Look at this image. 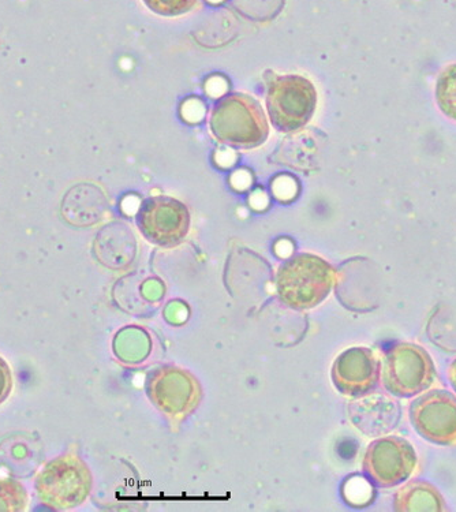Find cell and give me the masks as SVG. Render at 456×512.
<instances>
[{"label": "cell", "mask_w": 456, "mask_h": 512, "mask_svg": "<svg viewBox=\"0 0 456 512\" xmlns=\"http://www.w3.org/2000/svg\"><path fill=\"white\" fill-rule=\"evenodd\" d=\"M147 391L153 405L171 418L189 416L201 398L198 381L174 366L156 369L149 377Z\"/></svg>", "instance_id": "obj_8"}, {"label": "cell", "mask_w": 456, "mask_h": 512, "mask_svg": "<svg viewBox=\"0 0 456 512\" xmlns=\"http://www.w3.org/2000/svg\"><path fill=\"white\" fill-rule=\"evenodd\" d=\"M417 455L413 446L398 436L381 437L368 447L364 470L368 477L384 488L395 487L413 474Z\"/></svg>", "instance_id": "obj_7"}, {"label": "cell", "mask_w": 456, "mask_h": 512, "mask_svg": "<svg viewBox=\"0 0 456 512\" xmlns=\"http://www.w3.org/2000/svg\"><path fill=\"white\" fill-rule=\"evenodd\" d=\"M410 420L429 442L456 446V398L450 392L435 390L420 396L411 403Z\"/></svg>", "instance_id": "obj_9"}, {"label": "cell", "mask_w": 456, "mask_h": 512, "mask_svg": "<svg viewBox=\"0 0 456 512\" xmlns=\"http://www.w3.org/2000/svg\"><path fill=\"white\" fill-rule=\"evenodd\" d=\"M137 220L144 237L164 248L181 244L190 229L188 208L171 197L148 198L141 205Z\"/></svg>", "instance_id": "obj_6"}, {"label": "cell", "mask_w": 456, "mask_h": 512, "mask_svg": "<svg viewBox=\"0 0 456 512\" xmlns=\"http://www.w3.org/2000/svg\"><path fill=\"white\" fill-rule=\"evenodd\" d=\"M436 99L440 110L456 121V65L441 73L436 87Z\"/></svg>", "instance_id": "obj_16"}, {"label": "cell", "mask_w": 456, "mask_h": 512, "mask_svg": "<svg viewBox=\"0 0 456 512\" xmlns=\"http://www.w3.org/2000/svg\"><path fill=\"white\" fill-rule=\"evenodd\" d=\"M398 511H443L444 502L439 491L426 482H411L395 496Z\"/></svg>", "instance_id": "obj_13"}, {"label": "cell", "mask_w": 456, "mask_h": 512, "mask_svg": "<svg viewBox=\"0 0 456 512\" xmlns=\"http://www.w3.org/2000/svg\"><path fill=\"white\" fill-rule=\"evenodd\" d=\"M335 272L315 254H299L279 268L276 287L280 300L295 309H310L328 297Z\"/></svg>", "instance_id": "obj_3"}, {"label": "cell", "mask_w": 456, "mask_h": 512, "mask_svg": "<svg viewBox=\"0 0 456 512\" xmlns=\"http://www.w3.org/2000/svg\"><path fill=\"white\" fill-rule=\"evenodd\" d=\"M92 474L77 454L59 455L40 470L35 480L37 499L55 511L73 510L88 499Z\"/></svg>", "instance_id": "obj_1"}, {"label": "cell", "mask_w": 456, "mask_h": 512, "mask_svg": "<svg viewBox=\"0 0 456 512\" xmlns=\"http://www.w3.org/2000/svg\"><path fill=\"white\" fill-rule=\"evenodd\" d=\"M316 104V88L308 78L289 74L269 82V118L280 132H294L304 127L315 114Z\"/></svg>", "instance_id": "obj_4"}, {"label": "cell", "mask_w": 456, "mask_h": 512, "mask_svg": "<svg viewBox=\"0 0 456 512\" xmlns=\"http://www.w3.org/2000/svg\"><path fill=\"white\" fill-rule=\"evenodd\" d=\"M448 379H450L451 386L454 387L456 392V360L448 368Z\"/></svg>", "instance_id": "obj_19"}, {"label": "cell", "mask_w": 456, "mask_h": 512, "mask_svg": "<svg viewBox=\"0 0 456 512\" xmlns=\"http://www.w3.org/2000/svg\"><path fill=\"white\" fill-rule=\"evenodd\" d=\"M153 13L163 17H178L189 13L197 0H142Z\"/></svg>", "instance_id": "obj_17"}, {"label": "cell", "mask_w": 456, "mask_h": 512, "mask_svg": "<svg viewBox=\"0 0 456 512\" xmlns=\"http://www.w3.org/2000/svg\"><path fill=\"white\" fill-rule=\"evenodd\" d=\"M136 253L132 231L123 224L112 223L104 227L96 237L95 254L97 260L108 268L119 269L132 263Z\"/></svg>", "instance_id": "obj_12"}, {"label": "cell", "mask_w": 456, "mask_h": 512, "mask_svg": "<svg viewBox=\"0 0 456 512\" xmlns=\"http://www.w3.org/2000/svg\"><path fill=\"white\" fill-rule=\"evenodd\" d=\"M29 504L28 491L21 482L9 477H0V511L22 512Z\"/></svg>", "instance_id": "obj_15"}, {"label": "cell", "mask_w": 456, "mask_h": 512, "mask_svg": "<svg viewBox=\"0 0 456 512\" xmlns=\"http://www.w3.org/2000/svg\"><path fill=\"white\" fill-rule=\"evenodd\" d=\"M13 390V375L5 358L0 357V405L9 398Z\"/></svg>", "instance_id": "obj_18"}, {"label": "cell", "mask_w": 456, "mask_h": 512, "mask_svg": "<svg viewBox=\"0 0 456 512\" xmlns=\"http://www.w3.org/2000/svg\"><path fill=\"white\" fill-rule=\"evenodd\" d=\"M381 381L392 395L413 396L428 390L435 381L432 358L420 346L401 343L392 347L380 366Z\"/></svg>", "instance_id": "obj_5"}, {"label": "cell", "mask_w": 456, "mask_h": 512, "mask_svg": "<svg viewBox=\"0 0 456 512\" xmlns=\"http://www.w3.org/2000/svg\"><path fill=\"white\" fill-rule=\"evenodd\" d=\"M149 338L138 327H126L115 338L114 349L123 362H140L149 354Z\"/></svg>", "instance_id": "obj_14"}, {"label": "cell", "mask_w": 456, "mask_h": 512, "mask_svg": "<svg viewBox=\"0 0 456 512\" xmlns=\"http://www.w3.org/2000/svg\"><path fill=\"white\" fill-rule=\"evenodd\" d=\"M107 209V200L93 185L76 186L69 190L62 201V216L76 227H89L100 222Z\"/></svg>", "instance_id": "obj_11"}, {"label": "cell", "mask_w": 456, "mask_h": 512, "mask_svg": "<svg viewBox=\"0 0 456 512\" xmlns=\"http://www.w3.org/2000/svg\"><path fill=\"white\" fill-rule=\"evenodd\" d=\"M213 136L230 147L252 149L267 141L269 126L263 107L252 96L233 93L213 108Z\"/></svg>", "instance_id": "obj_2"}, {"label": "cell", "mask_w": 456, "mask_h": 512, "mask_svg": "<svg viewBox=\"0 0 456 512\" xmlns=\"http://www.w3.org/2000/svg\"><path fill=\"white\" fill-rule=\"evenodd\" d=\"M380 364L375 353L366 347L343 351L332 366L336 390L346 396H362L376 387Z\"/></svg>", "instance_id": "obj_10"}]
</instances>
